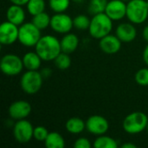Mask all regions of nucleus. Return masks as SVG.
<instances>
[{"label":"nucleus","instance_id":"f257e3e1","mask_svg":"<svg viewBox=\"0 0 148 148\" xmlns=\"http://www.w3.org/2000/svg\"><path fill=\"white\" fill-rule=\"evenodd\" d=\"M35 50L42 61L51 62L62 52L61 42L52 35L42 36L35 46Z\"/></svg>","mask_w":148,"mask_h":148},{"label":"nucleus","instance_id":"f03ea898","mask_svg":"<svg viewBox=\"0 0 148 148\" xmlns=\"http://www.w3.org/2000/svg\"><path fill=\"white\" fill-rule=\"evenodd\" d=\"M113 20L105 13H99L94 15L90 21L88 32L90 36L95 38L101 40L104 36L111 34L113 29Z\"/></svg>","mask_w":148,"mask_h":148},{"label":"nucleus","instance_id":"7ed1b4c3","mask_svg":"<svg viewBox=\"0 0 148 148\" xmlns=\"http://www.w3.org/2000/svg\"><path fill=\"white\" fill-rule=\"evenodd\" d=\"M147 115L143 112L136 111L125 117L122 122V127L129 134H138L147 129Z\"/></svg>","mask_w":148,"mask_h":148},{"label":"nucleus","instance_id":"20e7f679","mask_svg":"<svg viewBox=\"0 0 148 148\" xmlns=\"http://www.w3.org/2000/svg\"><path fill=\"white\" fill-rule=\"evenodd\" d=\"M127 17L134 24H141L148 18V5L146 0H130L127 3Z\"/></svg>","mask_w":148,"mask_h":148},{"label":"nucleus","instance_id":"39448f33","mask_svg":"<svg viewBox=\"0 0 148 148\" xmlns=\"http://www.w3.org/2000/svg\"><path fill=\"white\" fill-rule=\"evenodd\" d=\"M43 77L38 70H27L20 79L22 90L27 95H35L40 91L43 82Z\"/></svg>","mask_w":148,"mask_h":148},{"label":"nucleus","instance_id":"423d86ee","mask_svg":"<svg viewBox=\"0 0 148 148\" xmlns=\"http://www.w3.org/2000/svg\"><path fill=\"white\" fill-rule=\"evenodd\" d=\"M41 31L32 22L23 23L19 26L18 41L24 47H35L42 36Z\"/></svg>","mask_w":148,"mask_h":148},{"label":"nucleus","instance_id":"0eeeda50","mask_svg":"<svg viewBox=\"0 0 148 148\" xmlns=\"http://www.w3.org/2000/svg\"><path fill=\"white\" fill-rule=\"evenodd\" d=\"M23 68V59L15 54L4 55L0 62L1 71L8 76H15L21 74Z\"/></svg>","mask_w":148,"mask_h":148},{"label":"nucleus","instance_id":"6e6552de","mask_svg":"<svg viewBox=\"0 0 148 148\" xmlns=\"http://www.w3.org/2000/svg\"><path fill=\"white\" fill-rule=\"evenodd\" d=\"M34 128L26 119L16 121L13 126V136L18 143L26 144L33 139Z\"/></svg>","mask_w":148,"mask_h":148},{"label":"nucleus","instance_id":"1a4fd4ad","mask_svg":"<svg viewBox=\"0 0 148 148\" xmlns=\"http://www.w3.org/2000/svg\"><path fill=\"white\" fill-rule=\"evenodd\" d=\"M51 29L58 34H67L74 28L73 18L65 12L55 13L51 16L50 26Z\"/></svg>","mask_w":148,"mask_h":148},{"label":"nucleus","instance_id":"9d476101","mask_svg":"<svg viewBox=\"0 0 148 148\" xmlns=\"http://www.w3.org/2000/svg\"><path fill=\"white\" fill-rule=\"evenodd\" d=\"M19 26L5 21L0 25V43L2 45H11L18 41Z\"/></svg>","mask_w":148,"mask_h":148},{"label":"nucleus","instance_id":"9b49d317","mask_svg":"<svg viewBox=\"0 0 148 148\" xmlns=\"http://www.w3.org/2000/svg\"><path fill=\"white\" fill-rule=\"evenodd\" d=\"M86 129L93 135H103L108 131L109 123L108 120L101 115H91L86 121Z\"/></svg>","mask_w":148,"mask_h":148},{"label":"nucleus","instance_id":"f8f14e48","mask_svg":"<svg viewBox=\"0 0 148 148\" xmlns=\"http://www.w3.org/2000/svg\"><path fill=\"white\" fill-rule=\"evenodd\" d=\"M8 111L12 120L19 121L26 119L31 113V105L26 101H16L10 105Z\"/></svg>","mask_w":148,"mask_h":148},{"label":"nucleus","instance_id":"ddd939ff","mask_svg":"<svg viewBox=\"0 0 148 148\" xmlns=\"http://www.w3.org/2000/svg\"><path fill=\"white\" fill-rule=\"evenodd\" d=\"M105 13L113 21L122 20L127 16V3L123 0H110L108 2Z\"/></svg>","mask_w":148,"mask_h":148},{"label":"nucleus","instance_id":"4468645a","mask_svg":"<svg viewBox=\"0 0 148 148\" xmlns=\"http://www.w3.org/2000/svg\"><path fill=\"white\" fill-rule=\"evenodd\" d=\"M121 41L116 35L109 34L100 40L99 46L102 52L108 55H114L121 49Z\"/></svg>","mask_w":148,"mask_h":148},{"label":"nucleus","instance_id":"2eb2a0df","mask_svg":"<svg viewBox=\"0 0 148 148\" xmlns=\"http://www.w3.org/2000/svg\"><path fill=\"white\" fill-rule=\"evenodd\" d=\"M115 35L122 42H131L137 36V29L131 22L121 23L116 27Z\"/></svg>","mask_w":148,"mask_h":148},{"label":"nucleus","instance_id":"dca6fc26","mask_svg":"<svg viewBox=\"0 0 148 148\" xmlns=\"http://www.w3.org/2000/svg\"><path fill=\"white\" fill-rule=\"evenodd\" d=\"M25 10L22 5L12 3L6 10V20L17 26H20L25 23Z\"/></svg>","mask_w":148,"mask_h":148},{"label":"nucleus","instance_id":"f3484780","mask_svg":"<svg viewBox=\"0 0 148 148\" xmlns=\"http://www.w3.org/2000/svg\"><path fill=\"white\" fill-rule=\"evenodd\" d=\"M60 42H61L62 51L69 55L74 53L77 49L80 43L78 36L71 32L64 34V36L60 40Z\"/></svg>","mask_w":148,"mask_h":148},{"label":"nucleus","instance_id":"a211bd4d","mask_svg":"<svg viewBox=\"0 0 148 148\" xmlns=\"http://www.w3.org/2000/svg\"><path fill=\"white\" fill-rule=\"evenodd\" d=\"M23 66L27 70H38L42 65V58L35 51L27 52L22 57Z\"/></svg>","mask_w":148,"mask_h":148},{"label":"nucleus","instance_id":"6ab92c4d","mask_svg":"<svg viewBox=\"0 0 148 148\" xmlns=\"http://www.w3.org/2000/svg\"><path fill=\"white\" fill-rule=\"evenodd\" d=\"M65 128L71 134H79L86 129V122L79 117H72L66 121Z\"/></svg>","mask_w":148,"mask_h":148},{"label":"nucleus","instance_id":"aec40b11","mask_svg":"<svg viewBox=\"0 0 148 148\" xmlns=\"http://www.w3.org/2000/svg\"><path fill=\"white\" fill-rule=\"evenodd\" d=\"M44 146L47 148H64L65 140L59 133L49 132L44 140Z\"/></svg>","mask_w":148,"mask_h":148},{"label":"nucleus","instance_id":"412c9836","mask_svg":"<svg viewBox=\"0 0 148 148\" xmlns=\"http://www.w3.org/2000/svg\"><path fill=\"white\" fill-rule=\"evenodd\" d=\"M93 147L95 148H117L118 142L114 138L103 134L97 136L93 143Z\"/></svg>","mask_w":148,"mask_h":148},{"label":"nucleus","instance_id":"4be33fe9","mask_svg":"<svg viewBox=\"0 0 148 148\" xmlns=\"http://www.w3.org/2000/svg\"><path fill=\"white\" fill-rule=\"evenodd\" d=\"M51 16L45 11L33 16L31 22L41 30H43L50 26Z\"/></svg>","mask_w":148,"mask_h":148},{"label":"nucleus","instance_id":"5701e85b","mask_svg":"<svg viewBox=\"0 0 148 148\" xmlns=\"http://www.w3.org/2000/svg\"><path fill=\"white\" fill-rule=\"evenodd\" d=\"M26 7L29 14L33 16L45 11L46 3L45 0H29Z\"/></svg>","mask_w":148,"mask_h":148},{"label":"nucleus","instance_id":"b1692460","mask_svg":"<svg viewBox=\"0 0 148 148\" xmlns=\"http://www.w3.org/2000/svg\"><path fill=\"white\" fill-rule=\"evenodd\" d=\"M71 0H49V5L52 11L55 13L65 12L70 6Z\"/></svg>","mask_w":148,"mask_h":148},{"label":"nucleus","instance_id":"393cba45","mask_svg":"<svg viewBox=\"0 0 148 148\" xmlns=\"http://www.w3.org/2000/svg\"><path fill=\"white\" fill-rule=\"evenodd\" d=\"M108 2V0H90L88 4V12L93 16L105 12Z\"/></svg>","mask_w":148,"mask_h":148},{"label":"nucleus","instance_id":"a878e982","mask_svg":"<svg viewBox=\"0 0 148 148\" xmlns=\"http://www.w3.org/2000/svg\"><path fill=\"white\" fill-rule=\"evenodd\" d=\"M54 62H55V65L56 66V68H58L59 69L64 70L70 67L71 58L69 56V54H67V53L62 51L56 56V58L54 60Z\"/></svg>","mask_w":148,"mask_h":148},{"label":"nucleus","instance_id":"bb28decb","mask_svg":"<svg viewBox=\"0 0 148 148\" xmlns=\"http://www.w3.org/2000/svg\"><path fill=\"white\" fill-rule=\"evenodd\" d=\"M90 21L89 17L86 15L80 14L76 16L75 18H73V23H74V28L79 29V30H86L88 29L89 25H90Z\"/></svg>","mask_w":148,"mask_h":148},{"label":"nucleus","instance_id":"cd10ccee","mask_svg":"<svg viewBox=\"0 0 148 148\" xmlns=\"http://www.w3.org/2000/svg\"><path fill=\"white\" fill-rule=\"evenodd\" d=\"M134 80L136 83L140 86H148V68H143L139 69L134 75Z\"/></svg>","mask_w":148,"mask_h":148},{"label":"nucleus","instance_id":"c85d7f7f","mask_svg":"<svg viewBox=\"0 0 148 148\" xmlns=\"http://www.w3.org/2000/svg\"><path fill=\"white\" fill-rule=\"evenodd\" d=\"M49 131L48 129L43 127V126H37L34 128V134H33V138L37 140V141H43L46 140L48 134H49Z\"/></svg>","mask_w":148,"mask_h":148},{"label":"nucleus","instance_id":"c756f323","mask_svg":"<svg viewBox=\"0 0 148 148\" xmlns=\"http://www.w3.org/2000/svg\"><path fill=\"white\" fill-rule=\"evenodd\" d=\"M91 147H92V144L90 143L89 140L85 137L78 138L74 143L75 148H90Z\"/></svg>","mask_w":148,"mask_h":148},{"label":"nucleus","instance_id":"7c9ffc66","mask_svg":"<svg viewBox=\"0 0 148 148\" xmlns=\"http://www.w3.org/2000/svg\"><path fill=\"white\" fill-rule=\"evenodd\" d=\"M40 72H41L43 78H48L52 74V70L49 68H43V69H42V70Z\"/></svg>","mask_w":148,"mask_h":148},{"label":"nucleus","instance_id":"2f4dec72","mask_svg":"<svg viewBox=\"0 0 148 148\" xmlns=\"http://www.w3.org/2000/svg\"><path fill=\"white\" fill-rule=\"evenodd\" d=\"M142 58H143L144 62L148 66V44L145 47V49H144V50H143Z\"/></svg>","mask_w":148,"mask_h":148},{"label":"nucleus","instance_id":"473e14b6","mask_svg":"<svg viewBox=\"0 0 148 148\" xmlns=\"http://www.w3.org/2000/svg\"><path fill=\"white\" fill-rule=\"evenodd\" d=\"M11 3H14V4H18V5H26L27 3L29 2V0H10Z\"/></svg>","mask_w":148,"mask_h":148},{"label":"nucleus","instance_id":"72a5a7b5","mask_svg":"<svg viewBox=\"0 0 148 148\" xmlns=\"http://www.w3.org/2000/svg\"><path fill=\"white\" fill-rule=\"evenodd\" d=\"M142 36H143L144 40L148 42V24L144 28V29L142 31Z\"/></svg>","mask_w":148,"mask_h":148},{"label":"nucleus","instance_id":"f704fd0d","mask_svg":"<svg viewBox=\"0 0 148 148\" xmlns=\"http://www.w3.org/2000/svg\"><path fill=\"white\" fill-rule=\"evenodd\" d=\"M137 146L133 143H124L121 145V148H136Z\"/></svg>","mask_w":148,"mask_h":148},{"label":"nucleus","instance_id":"c9c22d12","mask_svg":"<svg viewBox=\"0 0 148 148\" xmlns=\"http://www.w3.org/2000/svg\"><path fill=\"white\" fill-rule=\"evenodd\" d=\"M71 1H74V2H81V1H83V0H71Z\"/></svg>","mask_w":148,"mask_h":148},{"label":"nucleus","instance_id":"e433bc0d","mask_svg":"<svg viewBox=\"0 0 148 148\" xmlns=\"http://www.w3.org/2000/svg\"><path fill=\"white\" fill-rule=\"evenodd\" d=\"M123 1H125V2H126V3H127V2H129V1H130V0H123Z\"/></svg>","mask_w":148,"mask_h":148},{"label":"nucleus","instance_id":"4c0bfd02","mask_svg":"<svg viewBox=\"0 0 148 148\" xmlns=\"http://www.w3.org/2000/svg\"><path fill=\"white\" fill-rule=\"evenodd\" d=\"M147 133H148V124H147Z\"/></svg>","mask_w":148,"mask_h":148},{"label":"nucleus","instance_id":"58836bf2","mask_svg":"<svg viewBox=\"0 0 148 148\" xmlns=\"http://www.w3.org/2000/svg\"><path fill=\"white\" fill-rule=\"evenodd\" d=\"M147 5H148V0H147Z\"/></svg>","mask_w":148,"mask_h":148}]
</instances>
